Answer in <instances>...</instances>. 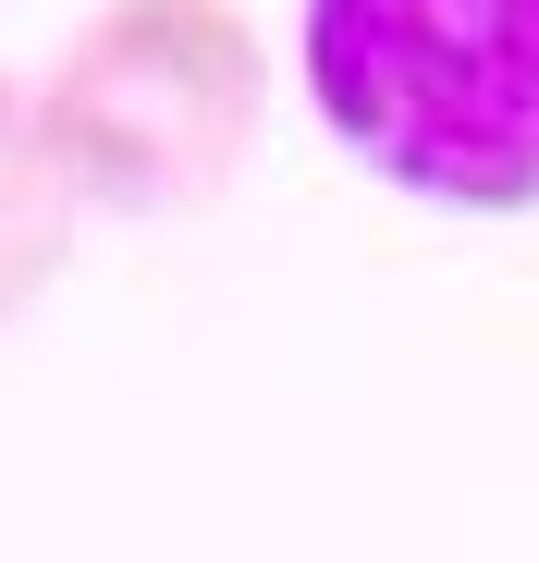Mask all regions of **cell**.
Masks as SVG:
<instances>
[{"mask_svg":"<svg viewBox=\"0 0 539 563\" xmlns=\"http://www.w3.org/2000/svg\"><path fill=\"white\" fill-rule=\"evenodd\" d=\"M307 99L417 209H539V0H307Z\"/></svg>","mask_w":539,"mask_h":563,"instance_id":"cell-1","label":"cell"},{"mask_svg":"<svg viewBox=\"0 0 539 563\" xmlns=\"http://www.w3.org/2000/svg\"><path fill=\"white\" fill-rule=\"evenodd\" d=\"M74 221H86V197H74V172L37 123V86L0 74V331L74 269Z\"/></svg>","mask_w":539,"mask_h":563,"instance_id":"cell-3","label":"cell"},{"mask_svg":"<svg viewBox=\"0 0 539 563\" xmlns=\"http://www.w3.org/2000/svg\"><path fill=\"white\" fill-rule=\"evenodd\" d=\"M37 123L86 209L111 221H197L270 123V49L233 0H111L37 74Z\"/></svg>","mask_w":539,"mask_h":563,"instance_id":"cell-2","label":"cell"}]
</instances>
